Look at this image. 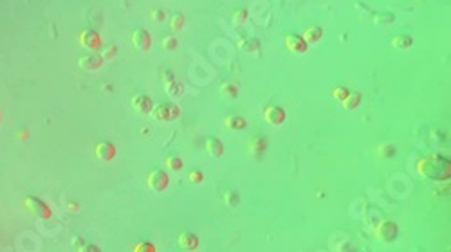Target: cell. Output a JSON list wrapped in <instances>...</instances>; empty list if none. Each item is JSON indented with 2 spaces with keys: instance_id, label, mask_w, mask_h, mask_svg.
Segmentation results:
<instances>
[{
  "instance_id": "7c38bea8",
  "label": "cell",
  "mask_w": 451,
  "mask_h": 252,
  "mask_svg": "<svg viewBox=\"0 0 451 252\" xmlns=\"http://www.w3.org/2000/svg\"><path fill=\"white\" fill-rule=\"evenodd\" d=\"M164 88H166V92H168V96H172V98H179L180 94H182V85H180L177 79H175L170 72H166V81H164Z\"/></svg>"
},
{
  "instance_id": "484cf974",
  "label": "cell",
  "mask_w": 451,
  "mask_h": 252,
  "mask_svg": "<svg viewBox=\"0 0 451 252\" xmlns=\"http://www.w3.org/2000/svg\"><path fill=\"white\" fill-rule=\"evenodd\" d=\"M134 252H155V247L150 242H143V243H139L137 247L134 249Z\"/></svg>"
},
{
  "instance_id": "cb8c5ba5",
  "label": "cell",
  "mask_w": 451,
  "mask_h": 252,
  "mask_svg": "<svg viewBox=\"0 0 451 252\" xmlns=\"http://www.w3.org/2000/svg\"><path fill=\"white\" fill-rule=\"evenodd\" d=\"M246 18H247V11L246 9H236L235 13H233V22H235V24H238V26H240V24H244V22H246Z\"/></svg>"
},
{
  "instance_id": "30bf717a",
  "label": "cell",
  "mask_w": 451,
  "mask_h": 252,
  "mask_svg": "<svg viewBox=\"0 0 451 252\" xmlns=\"http://www.w3.org/2000/svg\"><path fill=\"white\" fill-rule=\"evenodd\" d=\"M96 157L99 160H112L116 157V146L108 141H101L96 144Z\"/></svg>"
},
{
  "instance_id": "1f68e13d",
  "label": "cell",
  "mask_w": 451,
  "mask_h": 252,
  "mask_svg": "<svg viewBox=\"0 0 451 252\" xmlns=\"http://www.w3.org/2000/svg\"><path fill=\"white\" fill-rule=\"evenodd\" d=\"M78 252H101V251H99L96 245H89V243H87V245H83V247L80 249Z\"/></svg>"
},
{
  "instance_id": "2e32d148",
  "label": "cell",
  "mask_w": 451,
  "mask_h": 252,
  "mask_svg": "<svg viewBox=\"0 0 451 252\" xmlns=\"http://www.w3.org/2000/svg\"><path fill=\"white\" fill-rule=\"evenodd\" d=\"M411 36L408 35H397L392 38V47L394 49H408L411 45Z\"/></svg>"
},
{
  "instance_id": "e0dca14e",
  "label": "cell",
  "mask_w": 451,
  "mask_h": 252,
  "mask_svg": "<svg viewBox=\"0 0 451 252\" xmlns=\"http://www.w3.org/2000/svg\"><path fill=\"white\" fill-rule=\"evenodd\" d=\"M359 103H361V94L358 92H349V96L343 99V107L347 110H356L359 107Z\"/></svg>"
},
{
  "instance_id": "ffe728a7",
  "label": "cell",
  "mask_w": 451,
  "mask_h": 252,
  "mask_svg": "<svg viewBox=\"0 0 451 252\" xmlns=\"http://www.w3.org/2000/svg\"><path fill=\"white\" fill-rule=\"evenodd\" d=\"M182 26H184V15L182 13H174L172 18H170V27L174 31H179V29H182Z\"/></svg>"
},
{
  "instance_id": "7402d4cb",
  "label": "cell",
  "mask_w": 451,
  "mask_h": 252,
  "mask_svg": "<svg viewBox=\"0 0 451 252\" xmlns=\"http://www.w3.org/2000/svg\"><path fill=\"white\" fill-rule=\"evenodd\" d=\"M374 22L375 24H390V22H394V15L392 13H379V15L374 16Z\"/></svg>"
},
{
  "instance_id": "9a60e30c",
  "label": "cell",
  "mask_w": 451,
  "mask_h": 252,
  "mask_svg": "<svg viewBox=\"0 0 451 252\" xmlns=\"http://www.w3.org/2000/svg\"><path fill=\"white\" fill-rule=\"evenodd\" d=\"M206 151L211 155V157H221L222 151H224V146H222V143L219 139H208L206 141Z\"/></svg>"
},
{
  "instance_id": "ac0fdd59",
  "label": "cell",
  "mask_w": 451,
  "mask_h": 252,
  "mask_svg": "<svg viewBox=\"0 0 451 252\" xmlns=\"http://www.w3.org/2000/svg\"><path fill=\"white\" fill-rule=\"evenodd\" d=\"M240 49L244 52H251V54H255V52H258V49H260V41H258L257 38H247V40L240 41Z\"/></svg>"
},
{
  "instance_id": "8992f818",
  "label": "cell",
  "mask_w": 451,
  "mask_h": 252,
  "mask_svg": "<svg viewBox=\"0 0 451 252\" xmlns=\"http://www.w3.org/2000/svg\"><path fill=\"white\" fill-rule=\"evenodd\" d=\"M78 63H80V67L85 69V71H96V69H99L103 65V58H101V54H97V52H89V54H83V56L78 60Z\"/></svg>"
},
{
  "instance_id": "4316f807",
  "label": "cell",
  "mask_w": 451,
  "mask_h": 252,
  "mask_svg": "<svg viewBox=\"0 0 451 252\" xmlns=\"http://www.w3.org/2000/svg\"><path fill=\"white\" fill-rule=\"evenodd\" d=\"M222 94L231 96V98H236V87L235 85H231V83H226L224 87H222Z\"/></svg>"
},
{
  "instance_id": "603a6c76",
  "label": "cell",
  "mask_w": 451,
  "mask_h": 252,
  "mask_svg": "<svg viewBox=\"0 0 451 252\" xmlns=\"http://www.w3.org/2000/svg\"><path fill=\"white\" fill-rule=\"evenodd\" d=\"M166 164H168V168H172V170H175V171L182 170V160H180L179 157H168V159H166Z\"/></svg>"
},
{
  "instance_id": "4fadbf2b",
  "label": "cell",
  "mask_w": 451,
  "mask_h": 252,
  "mask_svg": "<svg viewBox=\"0 0 451 252\" xmlns=\"http://www.w3.org/2000/svg\"><path fill=\"white\" fill-rule=\"evenodd\" d=\"M285 119V112L280 107H267L266 108V121L271 124H282Z\"/></svg>"
},
{
  "instance_id": "f546056e",
  "label": "cell",
  "mask_w": 451,
  "mask_h": 252,
  "mask_svg": "<svg viewBox=\"0 0 451 252\" xmlns=\"http://www.w3.org/2000/svg\"><path fill=\"white\" fill-rule=\"evenodd\" d=\"M226 202H227V204H231V202H233V206H236V204H238V196H236V193H233V191H227V193H226Z\"/></svg>"
},
{
  "instance_id": "9c48e42d",
  "label": "cell",
  "mask_w": 451,
  "mask_h": 252,
  "mask_svg": "<svg viewBox=\"0 0 451 252\" xmlns=\"http://www.w3.org/2000/svg\"><path fill=\"white\" fill-rule=\"evenodd\" d=\"M377 234L383 242H394L397 238V225L394 221H381L377 227Z\"/></svg>"
},
{
  "instance_id": "52a82bcc",
  "label": "cell",
  "mask_w": 451,
  "mask_h": 252,
  "mask_svg": "<svg viewBox=\"0 0 451 252\" xmlns=\"http://www.w3.org/2000/svg\"><path fill=\"white\" fill-rule=\"evenodd\" d=\"M148 185H150V189H154V191L166 189V185H168V175H166L163 170H154L148 175Z\"/></svg>"
},
{
  "instance_id": "5b68a950",
  "label": "cell",
  "mask_w": 451,
  "mask_h": 252,
  "mask_svg": "<svg viewBox=\"0 0 451 252\" xmlns=\"http://www.w3.org/2000/svg\"><path fill=\"white\" fill-rule=\"evenodd\" d=\"M132 43L137 51H148L152 45V36L146 29H135L132 33Z\"/></svg>"
},
{
  "instance_id": "f1b7e54d",
  "label": "cell",
  "mask_w": 451,
  "mask_h": 252,
  "mask_svg": "<svg viewBox=\"0 0 451 252\" xmlns=\"http://www.w3.org/2000/svg\"><path fill=\"white\" fill-rule=\"evenodd\" d=\"M164 16H166L164 9H154V11H152V20H154V22H163Z\"/></svg>"
},
{
  "instance_id": "83f0119b",
  "label": "cell",
  "mask_w": 451,
  "mask_h": 252,
  "mask_svg": "<svg viewBox=\"0 0 451 252\" xmlns=\"http://www.w3.org/2000/svg\"><path fill=\"white\" fill-rule=\"evenodd\" d=\"M116 52H118V47H116V45H108L107 49L101 52V58H103V60H105V58H114V54H116Z\"/></svg>"
},
{
  "instance_id": "8fae6325",
  "label": "cell",
  "mask_w": 451,
  "mask_h": 252,
  "mask_svg": "<svg viewBox=\"0 0 451 252\" xmlns=\"http://www.w3.org/2000/svg\"><path fill=\"white\" fill-rule=\"evenodd\" d=\"M285 45L291 52H296V54H303L307 51V43L300 35H287L285 38Z\"/></svg>"
},
{
  "instance_id": "5bb4252c",
  "label": "cell",
  "mask_w": 451,
  "mask_h": 252,
  "mask_svg": "<svg viewBox=\"0 0 451 252\" xmlns=\"http://www.w3.org/2000/svg\"><path fill=\"white\" fill-rule=\"evenodd\" d=\"M179 245L186 251H193V249L199 247V240L193 232H182L179 236Z\"/></svg>"
},
{
  "instance_id": "d6986e66",
  "label": "cell",
  "mask_w": 451,
  "mask_h": 252,
  "mask_svg": "<svg viewBox=\"0 0 451 252\" xmlns=\"http://www.w3.org/2000/svg\"><path fill=\"white\" fill-rule=\"evenodd\" d=\"M302 38L305 40V43H307V41L314 43V41H318L319 38H321V29H319V27H309Z\"/></svg>"
},
{
  "instance_id": "d4e9b609",
  "label": "cell",
  "mask_w": 451,
  "mask_h": 252,
  "mask_svg": "<svg viewBox=\"0 0 451 252\" xmlns=\"http://www.w3.org/2000/svg\"><path fill=\"white\" fill-rule=\"evenodd\" d=\"M163 47L166 49V51H174L175 47H177V40H175L174 36H164Z\"/></svg>"
},
{
  "instance_id": "7a4b0ae2",
  "label": "cell",
  "mask_w": 451,
  "mask_h": 252,
  "mask_svg": "<svg viewBox=\"0 0 451 252\" xmlns=\"http://www.w3.org/2000/svg\"><path fill=\"white\" fill-rule=\"evenodd\" d=\"M150 115L155 119V121H172V119L179 117V107H175L172 103H161L155 105L152 108Z\"/></svg>"
},
{
  "instance_id": "ba28073f",
  "label": "cell",
  "mask_w": 451,
  "mask_h": 252,
  "mask_svg": "<svg viewBox=\"0 0 451 252\" xmlns=\"http://www.w3.org/2000/svg\"><path fill=\"white\" fill-rule=\"evenodd\" d=\"M132 108L139 113H150L152 112V108H154V103H152L150 96H146V94H137V96H134L132 98Z\"/></svg>"
},
{
  "instance_id": "44dd1931",
  "label": "cell",
  "mask_w": 451,
  "mask_h": 252,
  "mask_svg": "<svg viewBox=\"0 0 451 252\" xmlns=\"http://www.w3.org/2000/svg\"><path fill=\"white\" fill-rule=\"evenodd\" d=\"M226 123H227L229 128H236V130H242L247 126V121L244 117H227L226 119Z\"/></svg>"
},
{
  "instance_id": "3957f363",
  "label": "cell",
  "mask_w": 451,
  "mask_h": 252,
  "mask_svg": "<svg viewBox=\"0 0 451 252\" xmlns=\"http://www.w3.org/2000/svg\"><path fill=\"white\" fill-rule=\"evenodd\" d=\"M24 204H26L27 211L31 213L33 216H36V218H51V209H49V206H47L44 200H40V198H36V196H26Z\"/></svg>"
},
{
  "instance_id": "4dcf8cb0",
  "label": "cell",
  "mask_w": 451,
  "mask_h": 252,
  "mask_svg": "<svg viewBox=\"0 0 451 252\" xmlns=\"http://www.w3.org/2000/svg\"><path fill=\"white\" fill-rule=\"evenodd\" d=\"M334 96H336L338 99H345L347 96H349V90H347V88H341V87L334 88Z\"/></svg>"
},
{
  "instance_id": "836d02e7",
  "label": "cell",
  "mask_w": 451,
  "mask_h": 252,
  "mask_svg": "<svg viewBox=\"0 0 451 252\" xmlns=\"http://www.w3.org/2000/svg\"><path fill=\"white\" fill-rule=\"evenodd\" d=\"M0 121H2V115H0Z\"/></svg>"
},
{
  "instance_id": "d6a6232c",
  "label": "cell",
  "mask_w": 451,
  "mask_h": 252,
  "mask_svg": "<svg viewBox=\"0 0 451 252\" xmlns=\"http://www.w3.org/2000/svg\"><path fill=\"white\" fill-rule=\"evenodd\" d=\"M190 179H191V182H195V184H199L200 180H202V173H199V171H193L190 175Z\"/></svg>"
},
{
  "instance_id": "277c9868",
  "label": "cell",
  "mask_w": 451,
  "mask_h": 252,
  "mask_svg": "<svg viewBox=\"0 0 451 252\" xmlns=\"http://www.w3.org/2000/svg\"><path fill=\"white\" fill-rule=\"evenodd\" d=\"M80 43H82L83 47H87V49L97 51V49L101 47V36H99L97 31H94V29H85V31H82V35H80Z\"/></svg>"
},
{
  "instance_id": "6da1fadb",
  "label": "cell",
  "mask_w": 451,
  "mask_h": 252,
  "mask_svg": "<svg viewBox=\"0 0 451 252\" xmlns=\"http://www.w3.org/2000/svg\"><path fill=\"white\" fill-rule=\"evenodd\" d=\"M417 168L426 179L430 180H446L451 175L450 160L442 159V157H430V159L420 160Z\"/></svg>"
}]
</instances>
